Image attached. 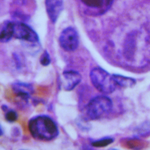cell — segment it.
Wrapping results in <instances>:
<instances>
[{"mask_svg": "<svg viewBox=\"0 0 150 150\" xmlns=\"http://www.w3.org/2000/svg\"><path fill=\"white\" fill-rule=\"evenodd\" d=\"M29 131L33 138L39 141L48 142L59 135V129L52 117L40 115L31 118L28 123Z\"/></svg>", "mask_w": 150, "mask_h": 150, "instance_id": "cell-1", "label": "cell"}, {"mask_svg": "<svg viewBox=\"0 0 150 150\" xmlns=\"http://www.w3.org/2000/svg\"><path fill=\"white\" fill-rule=\"evenodd\" d=\"M89 77L93 86L103 93H112L117 87L112 75L101 67H95L91 69Z\"/></svg>", "mask_w": 150, "mask_h": 150, "instance_id": "cell-2", "label": "cell"}, {"mask_svg": "<svg viewBox=\"0 0 150 150\" xmlns=\"http://www.w3.org/2000/svg\"><path fill=\"white\" fill-rule=\"evenodd\" d=\"M113 107V103L110 98L99 96L93 98L86 106V113L91 120H96L110 113Z\"/></svg>", "mask_w": 150, "mask_h": 150, "instance_id": "cell-3", "label": "cell"}, {"mask_svg": "<svg viewBox=\"0 0 150 150\" xmlns=\"http://www.w3.org/2000/svg\"><path fill=\"white\" fill-rule=\"evenodd\" d=\"M60 46L66 52H74L79 46V35L76 29L67 27L62 31L59 38Z\"/></svg>", "mask_w": 150, "mask_h": 150, "instance_id": "cell-4", "label": "cell"}, {"mask_svg": "<svg viewBox=\"0 0 150 150\" xmlns=\"http://www.w3.org/2000/svg\"><path fill=\"white\" fill-rule=\"evenodd\" d=\"M13 37L32 43L39 42V36L37 33L30 26L20 21L14 22Z\"/></svg>", "mask_w": 150, "mask_h": 150, "instance_id": "cell-5", "label": "cell"}, {"mask_svg": "<svg viewBox=\"0 0 150 150\" xmlns=\"http://www.w3.org/2000/svg\"><path fill=\"white\" fill-rule=\"evenodd\" d=\"M81 81L79 73L74 70L65 71L62 74V86L64 90L69 91L73 90Z\"/></svg>", "mask_w": 150, "mask_h": 150, "instance_id": "cell-6", "label": "cell"}, {"mask_svg": "<svg viewBox=\"0 0 150 150\" xmlns=\"http://www.w3.org/2000/svg\"><path fill=\"white\" fill-rule=\"evenodd\" d=\"M45 9L51 21L56 23L64 9V0H45Z\"/></svg>", "mask_w": 150, "mask_h": 150, "instance_id": "cell-7", "label": "cell"}, {"mask_svg": "<svg viewBox=\"0 0 150 150\" xmlns=\"http://www.w3.org/2000/svg\"><path fill=\"white\" fill-rule=\"evenodd\" d=\"M11 87L18 97L25 101H28L31 94L33 92V86L29 83L18 81L12 84Z\"/></svg>", "mask_w": 150, "mask_h": 150, "instance_id": "cell-8", "label": "cell"}, {"mask_svg": "<svg viewBox=\"0 0 150 150\" xmlns=\"http://www.w3.org/2000/svg\"><path fill=\"white\" fill-rule=\"evenodd\" d=\"M14 21H6L2 23L1 27V38L0 40L2 43H7L13 37Z\"/></svg>", "mask_w": 150, "mask_h": 150, "instance_id": "cell-9", "label": "cell"}, {"mask_svg": "<svg viewBox=\"0 0 150 150\" xmlns=\"http://www.w3.org/2000/svg\"><path fill=\"white\" fill-rule=\"evenodd\" d=\"M112 76L117 86L123 88H132L136 84L135 79L132 77H125L119 74H113Z\"/></svg>", "mask_w": 150, "mask_h": 150, "instance_id": "cell-10", "label": "cell"}, {"mask_svg": "<svg viewBox=\"0 0 150 150\" xmlns=\"http://www.w3.org/2000/svg\"><path fill=\"white\" fill-rule=\"evenodd\" d=\"M114 142V139L110 137H103L98 140H95L91 142V145L95 147H103L109 146Z\"/></svg>", "mask_w": 150, "mask_h": 150, "instance_id": "cell-11", "label": "cell"}, {"mask_svg": "<svg viewBox=\"0 0 150 150\" xmlns=\"http://www.w3.org/2000/svg\"><path fill=\"white\" fill-rule=\"evenodd\" d=\"M81 1L87 6L95 8H101L104 3V0H81Z\"/></svg>", "mask_w": 150, "mask_h": 150, "instance_id": "cell-12", "label": "cell"}, {"mask_svg": "<svg viewBox=\"0 0 150 150\" xmlns=\"http://www.w3.org/2000/svg\"><path fill=\"white\" fill-rule=\"evenodd\" d=\"M18 113H16L14 110H7L6 111V113H5V118L9 123L15 122L16 121L18 120Z\"/></svg>", "mask_w": 150, "mask_h": 150, "instance_id": "cell-13", "label": "cell"}, {"mask_svg": "<svg viewBox=\"0 0 150 150\" xmlns=\"http://www.w3.org/2000/svg\"><path fill=\"white\" fill-rule=\"evenodd\" d=\"M51 62H52V60H51L49 53L46 50L44 51V52L40 57V64L43 66H48L51 64Z\"/></svg>", "mask_w": 150, "mask_h": 150, "instance_id": "cell-14", "label": "cell"}, {"mask_svg": "<svg viewBox=\"0 0 150 150\" xmlns=\"http://www.w3.org/2000/svg\"><path fill=\"white\" fill-rule=\"evenodd\" d=\"M113 1V0H106V1H107V4L108 3V4H111L112 3V1Z\"/></svg>", "mask_w": 150, "mask_h": 150, "instance_id": "cell-15", "label": "cell"}]
</instances>
